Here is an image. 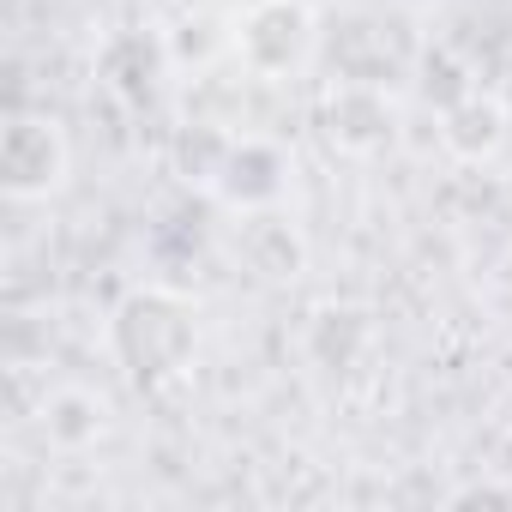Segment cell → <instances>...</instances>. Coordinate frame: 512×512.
Returning a JSON list of instances; mask_svg holds the SVG:
<instances>
[{"instance_id":"9","label":"cell","mask_w":512,"mask_h":512,"mask_svg":"<svg viewBox=\"0 0 512 512\" xmlns=\"http://www.w3.org/2000/svg\"><path fill=\"white\" fill-rule=\"evenodd\" d=\"M241 260L272 284H290L308 266V247L278 211H253V217H241Z\"/></svg>"},{"instance_id":"12","label":"cell","mask_w":512,"mask_h":512,"mask_svg":"<svg viewBox=\"0 0 512 512\" xmlns=\"http://www.w3.org/2000/svg\"><path fill=\"white\" fill-rule=\"evenodd\" d=\"M446 506H512V482L506 476H482V482H464L446 494Z\"/></svg>"},{"instance_id":"6","label":"cell","mask_w":512,"mask_h":512,"mask_svg":"<svg viewBox=\"0 0 512 512\" xmlns=\"http://www.w3.org/2000/svg\"><path fill=\"white\" fill-rule=\"evenodd\" d=\"M109 428H115V404L97 392V386H85V380H61V386H49L43 392V404H37V434L55 446V452H91L97 440H109Z\"/></svg>"},{"instance_id":"7","label":"cell","mask_w":512,"mask_h":512,"mask_svg":"<svg viewBox=\"0 0 512 512\" xmlns=\"http://www.w3.org/2000/svg\"><path fill=\"white\" fill-rule=\"evenodd\" d=\"M169 67H175V55H169V43L151 37V31H115V37L97 49V79H103V91L121 97V103H151L157 85L169 79Z\"/></svg>"},{"instance_id":"8","label":"cell","mask_w":512,"mask_h":512,"mask_svg":"<svg viewBox=\"0 0 512 512\" xmlns=\"http://www.w3.org/2000/svg\"><path fill=\"white\" fill-rule=\"evenodd\" d=\"M506 133H512V109H506V97H494L482 85L470 97H458L452 109H440V145L458 163H494L506 151Z\"/></svg>"},{"instance_id":"10","label":"cell","mask_w":512,"mask_h":512,"mask_svg":"<svg viewBox=\"0 0 512 512\" xmlns=\"http://www.w3.org/2000/svg\"><path fill=\"white\" fill-rule=\"evenodd\" d=\"M416 91H422V103L440 115V109H452L458 97L476 91V73H470V61H464L458 49L434 43V49H422V61H416Z\"/></svg>"},{"instance_id":"2","label":"cell","mask_w":512,"mask_h":512,"mask_svg":"<svg viewBox=\"0 0 512 512\" xmlns=\"http://www.w3.org/2000/svg\"><path fill=\"white\" fill-rule=\"evenodd\" d=\"M229 55L247 79H296L320 55V13L308 0H247L229 19Z\"/></svg>"},{"instance_id":"3","label":"cell","mask_w":512,"mask_h":512,"mask_svg":"<svg viewBox=\"0 0 512 512\" xmlns=\"http://www.w3.org/2000/svg\"><path fill=\"white\" fill-rule=\"evenodd\" d=\"M73 175V145L61 133L55 115H7V127H0V193H7L13 205H43L67 187Z\"/></svg>"},{"instance_id":"11","label":"cell","mask_w":512,"mask_h":512,"mask_svg":"<svg viewBox=\"0 0 512 512\" xmlns=\"http://www.w3.org/2000/svg\"><path fill=\"white\" fill-rule=\"evenodd\" d=\"M229 139H235V133H217V127H205V121L181 127V139H175V175H181L187 187L211 193V181H217V169H223Z\"/></svg>"},{"instance_id":"4","label":"cell","mask_w":512,"mask_h":512,"mask_svg":"<svg viewBox=\"0 0 512 512\" xmlns=\"http://www.w3.org/2000/svg\"><path fill=\"white\" fill-rule=\"evenodd\" d=\"M320 139L338 157H350V163H368V157L392 151V139H398V103H392L386 79H356L350 73V79L326 85V97H320Z\"/></svg>"},{"instance_id":"5","label":"cell","mask_w":512,"mask_h":512,"mask_svg":"<svg viewBox=\"0 0 512 512\" xmlns=\"http://www.w3.org/2000/svg\"><path fill=\"white\" fill-rule=\"evenodd\" d=\"M290 181H296V163L278 139L266 133H235L229 151H223V169L211 181V199L253 217V211H278L290 199Z\"/></svg>"},{"instance_id":"1","label":"cell","mask_w":512,"mask_h":512,"mask_svg":"<svg viewBox=\"0 0 512 512\" xmlns=\"http://www.w3.org/2000/svg\"><path fill=\"white\" fill-rule=\"evenodd\" d=\"M103 350L139 392L175 386L199 356V308H193V296H181L169 284H133L109 308Z\"/></svg>"}]
</instances>
